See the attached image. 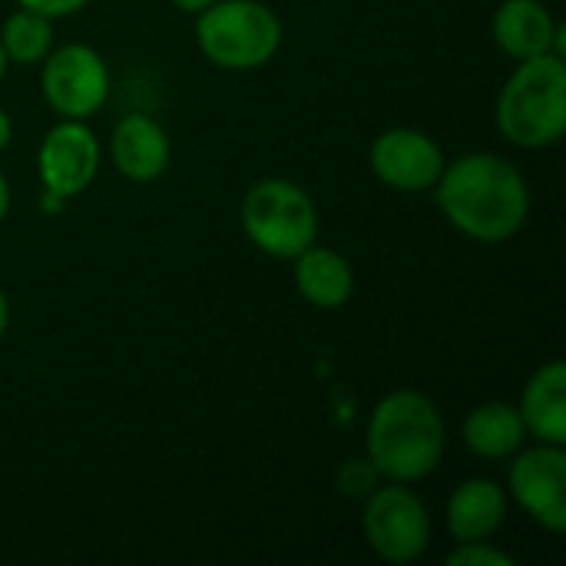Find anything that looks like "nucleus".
<instances>
[{"label": "nucleus", "mask_w": 566, "mask_h": 566, "mask_svg": "<svg viewBox=\"0 0 566 566\" xmlns=\"http://www.w3.org/2000/svg\"><path fill=\"white\" fill-rule=\"evenodd\" d=\"M431 192L448 226L484 245L514 239L531 216L524 172L497 153H468L444 163Z\"/></svg>", "instance_id": "nucleus-1"}, {"label": "nucleus", "mask_w": 566, "mask_h": 566, "mask_svg": "<svg viewBox=\"0 0 566 566\" xmlns=\"http://www.w3.org/2000/svg\"><path fill=\"white\" fill-rule=\"evenodd\" d=\"M448 448V424L434 398L415 388L388 391L368 418L365 458L375 464L381 481L418 484L431 478Z\"/></svg>", "instance_id": "nucleus-2"}, {"label": "nucleus", "mask_w": 566, "mask_h": 566, "mask_svg": "<svg viewBox=\"0 0 566 566\" xmlns=\"http://www.w3.org/2000/svg\"><path fill=\"white\" fill-rule=\"evenodd\" d=\"M497 129L517 149H551L564 139V53H541L514 66L497 96Z\"/></svg>", "instance_id": "nucleus-3"}, {"label": "nucleus", "mask_w": 566, "mask_h": 566, "mask_svg": "<svg viewBox=\"0 0 566 566\" xmlns=\"http://www.w3.org/2000/svg\"><path fill=\"white\" fill-rule=\"evenodd\" d=\"M285 40L282 17L265 0H216L196 13L199 53L229 73L269 66Z\"/></svg>", "instance_id": "nucleus-4"}, {"label": "nucleus", "mask_w": 566, "mask_h": 566, "mask_svg": "<svg viewBox=\"0 0 566 566\" xmlns=\"http://www.w3.org/2000/svg\"><path fill=\"white\" fill-rule=\"evenodd\" d=\"M245 239L269 259L292 262L318 242V206L292 179H259L239 206Z\"/></svg>", "instance_id": "nucleus-5"}, {"label": "nucleus", "mask_w": 566, "mask_h": 566, "mask_svg": "<svg viewBox=\"0 0 566 566\" xmlns=\"http://www.w3.org/2000/svg\"><path fill=\"white\" fill-rule=\"evenodd\" d=\"M361 534L375 557L405 566L421 560L431 547V514L411 484L381 481L365 501Z\"/></svg>", "instance_id": "nucleus-6"}, {"label": "nucleus", "mask_w": 566, "mask_h": 566, "mask_svg": "<svg viewBox=\"0 0 566 566\" xmlns=\"http://www.w3.org/2000/svg\"><path fill=\"white\" fill-rule=\"evenodd\" d=\"M113 90L106 56L90 43L53 46L40 63V93L60 119L96 116Z\"/></svg>", "instance_id": "nucleus-7"}, {"label": "nucleus", "mask_w": 566, "mask_h": 566, "mask_svg": "<svg viewBox=\"0 0 566 566\" xmlns=\"http://www.w3.org/2000/svg\"><path fill=\"white\" fill-rule=\"evenodd\" d=\"M507 497L544 531H566V448L564 444H541L521 448L511 458L507 471Z\"/></svg>", "instance_id": "nucleus-8"}, {"label": "nucleus", "mask_w": 566, "mask_h": 566, "mask_svg": "<svg viewBox=\"0 0 566 566\" xmlns=\"http://www.w3.org/2000/svg\"><path fill=\"white\" fill-rule=\"evenodd\" d=\"M103 146L90 119H60L36 146V176L43 192L60 199L83 196L99 176Z\"/></svg>", "instance_id": "nucleus-9"}, {"label": "nucleus", "mask_w": 566, "mask_h": 566, "mask_svg": "<svg viewBox=\"0 0 566 566\" xmlns=\"http://www.w3.org/2000/svg\"><path fill=\"white\" fill-rule=\"evenodd\" d=\"M444 163L448 159L438 139L411 126L385 129L368 149L371 176L398 192H431Z\"/></svg>", "instance_id": "nucleus-10"}, {"label": "nucleus", "mask_w": 566, "mask_h": 566, "mask_svg": "<svg viewBox=\"0 0 566 566\" xmlns=\"http://www.w3.org/2000/svg\"><path fill=\"white\" fill-rule=\"evenodd\" d=\"M109 159L116 172L129 182H156L172 163V139L166 126L146 113H126L109 136Z\"/></svg>", "instance_id": "nucleus-11"}, {"label": "nucleus", "mask_w": 566, "mask_h": 566, "mask_svg": "<svg viewBox=\"0 0 566 566\" xmlns=\"http://www.w3.org/2000/svg\"><path fill=\"white\" fill-rule=\"evenodd\" d=\"M494 43L511 60H531L541 53H564L566 27L544 0H504L491 20Z\"/></svg>", "instance_id": "nucleus-12"}, {"label": "nucleus", "mask_w": 566, "mask_h": 566, "mask_svg": "<svg viewBox=\"0 0 566 566\" xmlns=\"http://www.w3.org/2000/svg\"><path fill=\"white\" fill-rule=\"evenodd\" d=\"M507 511H511V497L497 481L468 478L464 484L451 491L444 504V527L454 544L491 541L504 527Z\"/></svg>", "instance_id": "nucleus-13"}, {"label": "nucleus", "mask_w": 566, "mask_h": 566, "mask_svg": "<svg viewBox=\"0 0 566 566\" xmlns=\"http://www.w3.org/2000/svg\"><path fill=\"white\" fill-rule=\"evenodd\" d=\"M292 279L298 295L318 312H338L355 295V269L352 262L328 245H308L302 255L292 259Z\"/></svg>", "instance_id": "nucleus-14"}, {"label": "nucleus", "mask_w": 566, "mask_h": 566, "mask_svg": "<svg viewBox=\"0 0 566 566\" xmlns=\"http://www.w3.org/2000/svg\"><path fill=\"white\" fill-rule=\"evenodd\" d=\"M517 411L524 418L527 438L566 448V365L560 358L541 365L531 375Z\"/></svg>", "instance_id": "nucleus-15"}, {"label": "nucleus", "mask_w": 566, "mask_h": 566, "mask_svg": "<svg viewBox=\"0 0 566 566\" xmlns=\"http://www.w3.org/2000/svg\"><path fill=\"white\" fill-rule=\"evenodd\" d=\"M461 438H464L468 451L481 461H511L524 448L527 428H524L517 405L484 401L464 418Z\"/></svg>", "instance_id": "nucleus-16"}, {"label": "nucleus", "mask_w": 566, "mask_h": 566, "mask_svg": "<svg viewBox=\"0 0 566 566\" xmlns=\"http://www.w3.org/2000/svg\"><path fill=\"white\" fill-rule=\"evenodd\" d=\"M0 46L10 66H40L43 56L53 50V20L27 7H17L0 23Z\"/></svg>", "instance_id": "nucleus-17"}, {"label": "nucleus", "mask_w": 566, "mask_h": 566, "mask_svg": "<svg viewBox=\"0 0 566 566\" xmlns=\"http://www.w3.org/2000/svg\"><path fill=\"white\" fill-rule=\"evenodd\" d=\"M378 484H381V474L375 471V464L368 458H352L338 471V491L348 501H365Z\"/></svg>", "instance_id": "nucleus-18"}, {"label": "nucleus", "mask_w": 566, "mask_h": 566, "mask_svg": "<svg viewBox=\"0 0 566 566\" xmlns=\"http://www.w3.org/2000/svg\"><path fill=\"white\" fill-rule=\"evenodd\" d=\"M517 560L494 547L491 541H468V544H454V551L448 554V566H514Z\"/></svg>", "instance_id": "nucleus-19"}, {"label": "nucleus", "mask_w": 566, "mask_h": 566, "mask_svg": "<svg viewBox=\"0 0 566 566\" xmlns=\"http://www.w3.org/2000/svg\"><path fill=\"white\" fill-rule=\"evenodd\" d=\"M93 0H17V7H27L33 13H43L50 20H60V17H76L90 7Z\"/></svg>", "instance_id": "nucleus-20"}, {"label": "nucleus", "mask_w": 566, "mask_h": 566, "mask_svg": "<svg viewBox=\"0 0 566 566\" xmlns=\"http://www.w3.org/2000/svg\"><path fill=\"white\" fill-rule=\"evenodd\" d=\"M10 206H13V192H10V179L3 176V169H0V226L7 222V216H10Z\"/></svg>", "instance_id": "nucleus-21"}, {"label": "nucleus", "mask_w": 566, "mask_h": 566, "mask_svg": "<svg viewBox=\"0 0 566 566\" xmlns=\"http://www.w3.org/2000/svg\"><path fill=\"white\" fill-rule=\"evenodd\" d=\"M10 139H13V119H10V113L0 106V153L10 146Z\"/></svg>", "instance_id": "nucleus-22"}, {"label": "nucleus", "mask_w": 566, "mask_h": 566, "mask_svg": "<svg viewBox=\"0 0 566 566\" xmlns=\"http://www.w3.org/2000/svg\"><path fill=\"white\" fill-rule=\"evenodd\" d=\"M169 3H172L176 10H182V13H192V17H196L199 10H206V7H209V3H216V0H169Z\"/></svg>", "instance_id": "nucleus-23"}, {"label": "nucleus", "mask_w": 566, "mask_h": 566, "mask_svg": "<svg viewBox=\"0 0 566 566\" xmlns=\"http://www.w3.org/2000/svg\"><path fill=\"white\" fill-rule=\"evenodd\" d=\"M7 328H10V295L0 289V342L7 335Z\"/></svg>", "instance_id": "nucleus-24"}, {"label": "nucleus", "mask_w": 566, "mask_h": 566, "mask_svg": "<svg viewBox=\"0 0 566 566\" xmlns=\"http://www.w3.org/2000/svg\"><path fill=\"white\" fill-rule=\"evenodd\" d=\"M7 70H10V60H7V53H3V46H0V80L7 76Z\"/></svg>", "instance_id": "nucleus-25"}]
</instances>
